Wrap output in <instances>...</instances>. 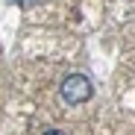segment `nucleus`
<instances>
[{
	"instance_id": "obj_1",
	"label": "nucleus",
	"mask_w": 135,
	"mask_h": 135,
	"mask_svg": "<svg viewBox=\"0 0 135 135\" xmlns=\"http://www.w3.org/2000/svg\"><path fill=\"white\" fill-rule=\"evenodd\" d=\"M59 88H62L65 103H71V106H79V103H85L88 97L94 94V85H91V79H88L85 74H71V76H65Z\"/></svg>"
},
{
	"instance_id": "obj_2",
	"label": "nucleus",
	"mask_w": 135,
	"mask_h": 135,
	"mask_svg": "<svg viewBox=\"0 0 135 135\" xmlns=\"http://www.w3.org/2000/svg\"><path fill=\"white\" fill-rule=\"evenodd\" d=\"M41 135H65L62 129H47V132H41Z\"/></svg>"
}]
</instances>
